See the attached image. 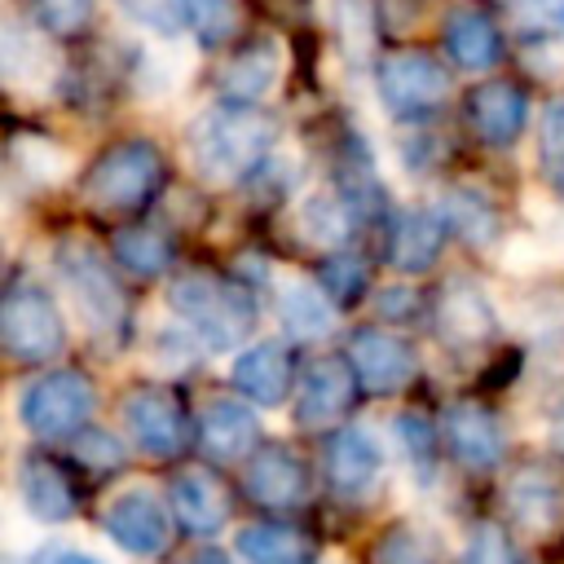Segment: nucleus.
Listing matches in <instances>:
<instances>
[{
	"label": "nucleus",
	"instance_id": "c756f323",
	"mask_svg": "<svg viewBox=\"0 0 564 564\" xmlns=\"http://www.w3.org/2000/svg\"><path fill=\"white\" fill-rule=\"evenodd\" d=\"M300 220H304V234H308L313 242H322V247H344L348 234H352V225H357V212L348 207L344 194H330V189H326V194H313V198L304 203Z\"/></svg>",
	"mask_w": 564,
	"mask_h": 564
},
{
	"label": "nucleus",
	"instance_id": "39448f33",
	"mask_svg": "<svg viewBox=\"0 0 564 564\" xmlns=\"http://www.w3.org/2000/svg\"><path fill=\"white\" fill-rule=\"evenodd\" d=\"M0 344L13 361L40 366L66 348V322L53 295L35 282H9L0 300Z\"/></svg>",
	"mask_w": 564,
	"mask_h": 564
},
{
	"label": "nucleus",
	"instance_id": "c03bdc74",
	"mask_svg": "<svg viewBox=\"0 0 564 564\" xmlns=\"http://www.w3.org/2000/svg\"><path fill=\"white\" fill-rule=\"evenodd\" d=\"M560 31H564V0H560Z\"/></svg>",
	"mask_w": 564,
	"mask_h": 564
},
{
	"label": "nucleus",
	"instance_id": "37998d69",
	"mask_svg": "<svg viewBox=\"0 0 564 564\" xmlns=\"http://www.w3.org/2000/svg\"><path fill=\"white\" fill-rule=\"evenodd\" d=\"M194 564H225V560H220V555H198Z\"/></svg>",
	"mask_w": 564,
	"mask_h": 564
},
{
	"label": "nucleus",
	"instance_id": "cd10ccee",
	"mask_svg": "<svg viewBox=\"0 0 564 564\" xmlns=\"http://www.w3.org/2000/svg\"><path fill=\"white\" fill-rule=\"evenodd\" d=\"M110 247H115V260L137 278H159L172 264V242L154 225H128L115 234Z\"/></svg>",
	"mask_w": 564,
	"mask_h": 564
},
{
	"label": "nucleus",
	"instance_id": "b1692460",
	"mask_svg": "<svg viewBox=\"0 0 564 564\" xmlns=\"http://www.w3.org/2000/svg\"><path fill=\"white\" fill-rule=\"evenodd\" d=\"M256 436H260L256 414H251L242 401H234V397L212 401V405L203 410V419H198V441H203L207 458H216V463L242 458V454L256 445Z\"/></svg>",
	"mask_w": 564,
	"mask_h": 564
},
{
	"label": "nucleus",
	"instance_id": "6ab92c4d",
	"mask_svg": "<svg viewBox=\"0 0 564 564\" xmlns=\"http://www.w3.org/2000/svg\"><path fill=\"white\" fill-rule=\"evenodd\" d=\"M234 383L247 401L256 405H282L295 388V361L282 339H260L238 352L234 361Z\"/></svg>",
	"mask_w": 564,
	"mask_h": 564
},
{
	"label": "nucleus",
	"instance_id": "e433bc0d",
	"mask_svg": "<svg viewBox=\"0 0 564 564\" xmlns=\"http://www.w3.org/2000/svg\"><path fill=\"white\" fill-rule=\"evenodd\" d=\"M70 441H75V458H79L84 467H93V471H101V476H115V471L123 467V445H119L110 432L84 427V432L70 436Z\"/></svg>",
	"mask_w": 564,
	"mask_h": 564
},
{
	"label": "nucleus",
	"instance_id": "393cba45",
	"mask_svg": "<svg viewBox=\"0 0 564 564\" xmlns=\"http://www.w3.org/2000/svg\"><path fill=\"white\" fill-rule=\"evenodd\" d=\"M238 555L247 564H317V542L300 524L260 520L238 529Z\"/></svg>",
	"mask_w": 564,
	"mask_h": 564
},
{
	"label": "nucleus",
	"instance_id": "bb28decb",
	"mask_svg": "<svg viewBox=\"0 0 564 564\" xmlns=\"http://www.w3.org/2000/svg\"><path fill=\"white\" fill-rule=\"evenodd\" d=\"M278 322L291 339H322V335H330L335 313H330V300L322 295V286L291 282L278 300Z\"/></svg>",
	"mask_w": 564,
	"mask_h": 564
},
{
	"label": "nucleus",
	"instance_id": "4c0bfd02",
	"mask_svg": "<svg viewBox=\"0 0 564 564\" xmlns=\"http://www.w3.org/2000/svg\"><path fill=\"white\" fill-rule=\"evenodd\" d=\"M137 26L154 31V35H176L185 22H181V0H115Z\"/></svg>",
	"mask_w": 564,
	"mask_h": 564
},
{
	"label": "nucleus",
	"instance_id": "ea45409f",
	"mask_svg": "<svg viewBox=\"0 0 564 564\" xmlns=\"http://www.w3.org/2000/svg\"><path fill=\"white\" fill-rule=\"evenodd\" d=\"M383 313L388 317H405V304H414V291H383Z\"/></svg>",
	"mask_w": 564,
	"mask_h": 564
},
{
	"label": "nucleus",
	"instance_id": "6e6552de",
	"mask_svg": "<svg viewBox=\"0 0 564 564\" xmlns=\"http://www.w3.org/2000/svg\"><path fill=\"white\" fill-rule=\"evenodd\" d=\"M119 419H123L132 445L141 454H150V458H176L189 445V436H194L185 401L167 383H137V388H128L123 401H119Z\"/></svg>",
	"mask_w": 564,
	"mask_h": 564
},
{
	"label": "nucleus",
	"instance_id": "2f4dec72",
	"mask_svg": "<svg viewBox=\"0 0 564 564\" xmlns=\"http://www.w3.org/2000/svg\"><path fill=\"white\" fill-rule=\"evenodd\" d=\"M538 172H542V181L555 194H564V93L542 106V123H538Z\"/></svg>",
	"mask_w": 564,
	"mask_h": 564
},
{
	"label": "nucleus",
	"instance_id": "7ed1b4c3",
	"mask_svg": "<svg viewBox=\"0 0 564 564\" xmlns=\"http://www.w3.org/2000/svg\"><path fill=\"white\" fill-rule=\"evenodd\" d=\"M167 300H172L176 317H181V322L198 335V344L212 348V352L238 348V344L247 339V330L256 326V304H251V295H247L238 282L220 278V273H203V269L181 273V278L172 282Z\"/></svg>",
	"mask_w": 564,
	"mask_h": 564
},
{
	"label": "nucleus",
	"instance_id": "58836bf2",
	"mask_svg": "<svg viewBox=\"0 0 564 564\" xmlns=\"http://www.w3.org/2000/svg\"><path fill=\"white\" fill-rule=\"evenodd\" d=\"M397 436H401V445H405V454H410V463H419V467H427L432 463V454H436V436H432V427H427V419L423 414H397Z\"/></svg>",
	"mask_w": 564,
	"mask_h": 564
},
{
	"label": "nucleus",
	"instance_id": "79ce46f5",
	"mask_svg": "<svg viewBox=\"0 0 564 564\" xmlns=\"http://www.w3.org/2000/svg\"><path fill=\"white\" fill-rule=\"evenodd\" d=\"M551 445H555V454H564V405L551 414Z\"/></svg>",
	"mask_w": 564,
	"mask_h": 564
},
{
	"label": "nucleus",
	"instance_id": "a211bd4d",
	"mask_svg": "<svg viewBox=\"0 0 564 564\" xmlns=\"http://www.w3.org/2000/svg\"><path fill=\"white\" fill-rule=\"evenodd\" d=\"M18 494H22V507L44 524H62L79 511V489L70 471L48 454H26L18 463Z\"/></svg>",
	"mask_w": 564,
	"mask_h": 564
},
{
	"label": "nucleus",
	"instance_id": "9d476101",
	"mask_svg": "<svg viewBox=\"0 0 564 564\" xmlns=\"http://www.w3.org/2000/svg\"><path fill=\"white\" fill-rule=\"evenodd\" d=\"M348 361L361 379L366 392L375 397H388V392H401L414 383L419 375V352L410 339H401L397 330H383V326H357L348 335Z\"/></svg>",
	"mask_w": 564,
	"mask_h": 564
},
{
	"label": "nucleus",
	"instance_id": "72a5a7b5",
	"mask_svg": "<svg viewBox=\"0 0 564 564\" xmlns=\"http://www.w3.org/2000/svg\"><path fill=\"white\" fill-rule=\"evenodd\" d=\"M31 18L57 35V40H75L93 26V0H31Z\"/></svg>",
	"mask_w": 564,
	"mask_h": 564
},
{
	"label": "nucleus",
	"instance_id": "5701e85b",
	"mask_svg": "<svg viewBox=\"0 0 564 564\" xmlns=\"http://www.w3.org/2000/svg\"><path fill=\"white\" fill-rule=\"evenodd\" d=\"M278 44L273 40H251L242 44L220 70H216V88L225 101L238 106H256L273 84H278Z\"/></svg>",
	"mask_w": 564,
	"mask_h": 564
},
{
	"label": "nucleus",
	"instance_id": "a19ab883",
	"mask_svg": "<svg viewBox=\"0 0 564 564\" xmlns=\"http://www.w3.org/2000/svg\"><path fill=\"white\" fill-rule=\"evenodd\" d=\"M48 564H101L97 555H88V551H53L48 555Z\"/></svg>",
	"mask_w": 564,
	"mask_h": 564
},
{
	"label": "nucleus",
	"instance_id": "1a4fd4ad",
	"mask_svg": "<svg viewBox=\"0 0 564 564\" xmlns=\"http://www.w3.org/2000/svg\"><path fill=\"white\" fill-rule=\"evenodd\" d=\"M357 392H366V388H361L352 361L335 357V352H322V357H313L304 366V375L295 383V423L308 427V432L335 427V423H344L352 414Z\"/></svg>",
	"mask_w": 564,
	"mask_h": 564
},
{
	"label": "nucleus",
	"instance_id": "4468645a",
	"mask_svg": "<svg viewBox=\"0 0 564 564\" xmlns=\"http://www.w3.org/2000/svg\"><path fill=\"white\" fill-rule=\"evenodd\" d=\"M445 445L467 471H489L502 463V419L485 401H454L445 410Z\"/></svg>",
	"mask_w": 564,
	"mask_h": 564
},
{
	"label": "nucleus",
	"instance_id": "dca6fc26",
	"mask_svg": "<svg viewBox=\"0 0 564 564\" xmlns=\"http://www.w3.org/2000/svg\"><path fill=\"white\" fill-rule=\"evenodd\" d=\"M507 507L511 516L533 529V533H551L564 516V476L551 463H520L507 476Z\"/></svg>",
	"mask_w": 564,
	"mask_h": 564
},
{
	"label": "nucleus",
	"instance_id": "f257e3e1",
	"mask_svg": "<svg viewBox=\"0 0 564 564\" xmlns=\"http://www.w3.org/2000/svg\"><path fill=\"white\" fill-rule=\"evenodd\" d=\"M273 141H278L273 115H264L260 106H238V101L203 110L189 128V154L207 181H242L260 172Z\"/></svg>",
	"mask_w": 564,
	"mask_h": 564
},
{
	"label": "nucleus",
	"instance_id": "a878e982",
	"mask_svg": "<svg viewBox=\"0 0 564 564\" xmlns=\"http://www.w3.org/2000/svg\"><path fill=\"white\" fill-rule=\"evenodd\" d=\"M436 212H441L445 229H449L458 242H467V247H489V242L498 238V207L489 203V194H480V189H471V185L449 189Z\"/></svg>",
	"mask_w": 564,
	"mask_h": 564
},
{
	"label": "nucleus",
	"instance_id": "aec40b11",
	"mask_svg": "<svg viewBox=\"0 0 564 564\" xmlns=\"http://www.w3.org/2000/svg\"><path fill=\"white\" fill-rule=\"evenodd\" d=\"M383 476V445L366 427H344L326 445V480L344 498H357Z\"/></svg>",
	"mask_w": 564,
	"mask_h": 564
},
{
	"label": "nucleus",
	"instance_id": "f704fd0d",
	"mask_svg": "<svg viewBox=\"0 0 564 564\" xmlns=\"http://www.w3.org/2000/svg\"><path fill=\"white\" fill-rule=\"evenodd\" d=\"M330 18H335V31H339L348 57H370V48H375V13H370V4L366 0H335Z\"/></svg>",
	"mask_w": 564,
	"mask_h": 564
},
{
	"label": "nucleus",
	"instance_id": "c9c22d12",
	"mask_svg": "<svg viewBox=\"0 0 564 564\" xmlns=\"http://www.w3.org/2000/svg\"><path fill=\"white\" fill-rule=\"evenodd\" d=\"M463 564H520V551L511 542L507 529L498 524H476L467 546H463Z\"/></svg>",
	"mask_w": 564,
	"mask_h": 564
},
{
	"label": "nucleus",
	"instance_id": "f8f14e48",
	"mask_svg": "<svg viewBox=\"0 0 564 564\" xmlns=\"http://www.w3.org/2000/svg\"><path fill=\"white\" fill-rule=\"evenodd\" d=\"M167 502H172L176 524L194 538L220 533L229 524V511H234V498H229L225 480L207 467H181L167 485Z\"/></svg>",
	"mask_w": 564,
	"mask_h": 564
},
{
	"label": "nucleus",
	"instance_id": "f3484780",
	"mask_svg": "<svg viewBox=\"0 0 564 564\" xmlns=\"http://www.w3.org/2000/svg\"><path fill=\"white\" fill-rule=\"evenodd\" d=\"M467 123L471 132L485 141V145H511L520 132H524V119H529V101H524V88L511 84V79H485L467 93Z\"/></svg>",
	"mask_w": 564,
	"mask_h": 564
},
{
	"label": "nucleus",
	"instance_id": "ddd939ff",
	"mask_svg": "<svg viewBox=\"0 0 564 564\" xmlns=\"http://www.w3.org/2000/svg\"><path fill=\"white\" fill-rule=\"evenodd\" d=\"M432 317H436L441 339L454 344V348H480L498 330V313H494L489 295L471 278H449L441 286V295H436Z\"/></svg>",
	"mask_w": 564,
	"mask_h": 564
},
{
	"label": "nucleus",
	"instance_id": "f03ea898",
	"mask_svg": "<svg viewBox=\"0 0 564 564\" xmlns=\"http://www.w3.org/2000/svg\"><path fill=\"white\" fill-rule=\"evenodd\" d=\"M163 181H167V163H163L159 145L145 137H128V141L106 145L88 163L79 189H84V203L93 212L128 216V212L150 207V198L163 189Z\"/></svg>",
	"mask_w": 564,
	"mask_h": 564
},
{
	"label": "nucleus",
	"instance_id": "0eeeda50",
	"mask_svg": "<svg viewBox=\"0 0 564 564\" xmlns=\"http://www.w3.org/2000/svg\"><path fill=\"white\" fill-rule=\"evenodd\" d=\"M375 88L392 119H427L449 97V70L423 48H397L379 57Z\"/></svg>",
	"mask_w": 564,
	"mask_h": 564
},
{
	"label": "nucleus",
	"instance_id": "412c9836",
	"mask_svg": "<svg viewBox=\"0 0 564 564\" xmlns=\"http://www.w3.org/2000/svg\"><path fill=\"white\" fill-rule=\"evenodd\" d=\"M441 44H445V53H449V62H454L458 70H489V66L502 57L498 22H494L480 4H458V9L445 18Z\"/></svg>",
	"mask_w": 564,
	"mask_h": 564
},
{
	"label": "nucleus",
	"instance_id": "20e7f679",
	"mask_svg": "<svg viewBox=\"0 0 564 564\" xmlns=\"http://www.w3.org/2000/svg\"><path fill=\"white\" fill-rule=\"evenodd\" d=\"M53 264H57V278L66 282V295H70L79 322H84L97 339L115 344V339L128 330V313H132V308H128V291H123V282L110 273L106 256H101L93 242H84V238H66V242H57Z\"/></svg>",
	"mask_w": 564,
	"mask_h": 564
},
{
	"label": "nucleus",
	"instance_id": "c85d7f7f",
	"mask_svg": "<svg viewBox=\"0 0 564 564\" xmlns=\"http://www.w3.org/2000/svg\"><path fill=\"white\" fill-rule=\"evenodd\" d=\"M317 286H322V295H326L330 304L348 308V304H357V300L366 295L370 269H366V260H361L352 247H335V251L322 256V264H317Z\"/></svg>",
	"mask_w": 564,
	"mask_h": 564
},
{
	"label": "nucleus",
	"instance_id": "4be33fe9",
	"mask_svg": "<svg viewBox=\"0 0 564 564\" xmlns=\"http://www.w3.org/2000/svg\"><path fill=\"white\" fill-rule=\"evenodd\" d=\"M445 220L441 212H423V207H410V212H397L392 216V229H388V264L397 273H423L436 264L441 247H445Z\"/></svg>",
	"mask_w": 564,
	"mask_h": 564
},
{
	"label": "nucleus",
	"instance_id": "473e14b6",
	"mask_svg": "<svg viewBox=\"0 0 564 564\" xmlns=\"http://www.w3.org/2000/svg\"><path fill=\"white\" fill-rule=\"evenodd\" d=\"M370 560H375V564H445V560H441V551H436L423 533H414L410 524L388 529V533L375 542Z\"/></svg>",
	"mask_w": 564,
	"mask_h": 564
},
{
	"label": "nucleus",
	"instance_id": "9b49d317",
	"mask_svg": "<svg viewBox=\"0 0 564 564\" xmlns=\"http://www.w3.org/2000/svg\"><path fill=\"white\" fill-rule=\"evenodd\" d=\"M106 533L115 546H123L128 555H141V560H154L172 546V520L163 511V502L150 494V489H128L119 494L106 516H101Z\"/></svg>",
	"mask_w": 564,
	"mask_h": 564
},
{
	"label": "nucleus",
	"instance_id": "2eb2a0df",
	"mask_svg": "<svg viewBox=\"0 0 564 564\" xmlns=\"http://www.w3.org/2000/svg\"><path fill=\"white\" fill-rule=\"evenodd\" d=\"M247 498L260 507H300L308 498V467L291 445H260L242 471Z\"/></svg>",
	"mask_w": 564,
	"mask_h": 564
},
{
	"label": "nucleus",
	"instance_id": "423d86ee",
	"mask_svg": "<svg viewBox=\"0 0 564 564\" xmlns=\"http://www.w3.org/2000/svg\"><path fill=\"white\" fill-rule=\"evenodd\" d=\"M93 379L84 370H48V375H35L22 397H18V419L31 436H44V441H62V436H79L88 427V414H93Z\"/></svg>",
	"mask_w": 564,
	"mask_h": 564
},
{
	"label": "nucleus",
	"instance_id": "7c9ffc66",
	"mask_svg": "<svg viewBox=\"0 0 564 564\" xmlns=\"http://www.w3.org/2000/svg\"><path fill=\"white\" fill-rule=\"evenodd\" d=\"M181 22L194 31L203 48H225L242 26L234 0H181Z\"/></svg>",
	"mask_w": 564,
	"mask_h": 564
}]
</instances>
